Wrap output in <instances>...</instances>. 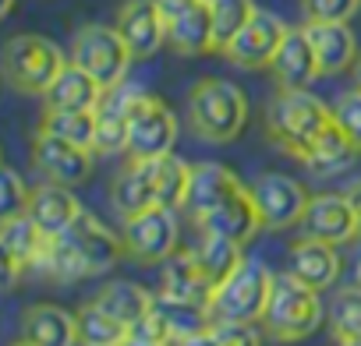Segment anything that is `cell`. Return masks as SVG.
Wrapping results in <instances>:
<instances>
[{"label":"cell","mask_w":361,"mask_h":346,"mask_svg":"<svg viewBox=\"0 0 361 346\" xmlns=\"http://www.w3.org/2000/svg\"><path fill=\"white\" fill-rule=\"evenodd\" d=\"M188 181H192V166L177 159L173 152L156 159H131L110 181V205L117 209L121 219L152 205L177 209L188 198Z\"/></svg>","instance_id":"6da1fadb"},{"label":"cell","mask_w":361,"mask_h":346,"mask_svg":"<svg viewBox=\"0 0 361 346\" xmlns=\"http://www.w3.org/2000/svg\"><path fill=\"white\" fill-rule=\"evenodd\" d=\"M188 117L199 138L227 145L248 124V99L227 78H199L188 92Z\"/></svg>","instance_id":"7a4b0ae2"},{"label":"cell","mask_w":361,"mask_h":346,"mask_svg":"<svg viewBox=\"0 0 361 346\" xmlns=\"http://www.w3.org/2000/svg\"><path fill=\"white\" fill-rule=\"evenodd\" d=\"M333 120V106L315 99L308 89H280L266 106V131L287 155L301 159L312 138Z\"/></svg>","instance_id":"3957f363"},{"label":"cell","mask_w":361,"mask_h":346,"mask_svg":"<svg viewBox=\"0 0 361 346\" xmlns=\"http://www.w3.org/2000/svg\"><path fill=\"white\" fill-rule=\"evenodd\" d=\"M322 290L301 283L298 276H276L273 283V297L266 304L262 314V328L280 339V342H298L308 339L319 325H322Z\"/></svg>","instance_id":"277c9868"},{"label":"cell","mask_w":361,"mask_h":346,"mask_svg":"<svg viewBox=\"0 0 361 346\" xmlns=\"http://www.w3.org/2000/svg\"><path fill=\"white\" fill-rule=\"evenodd\" d=\"M71 60L64 57V50L36 32H22L11 36L4 46V78L11 89L25 92V96H47V89L61 78V71Z\"/></svg>","instance_id":"5b68a950"},{"label":"cell","mask_w":361,"mask_h":346,"mask_svg":"<svg viewBox=\"0 0 361 346\" xmlns=\"http://www.w3.org/2000/svg\"><path fill=\"white\" fill-rule=\"evenodd\" d=\"M273 283H276V276L269 272L266 262L245 258V262L216 286L213 304H209L213 321H248V325L262 321L266 304H269V297H273Z\"/></svg>","instance_id":"8992f818"},{"label":"cell","mask_w":361,"mask_h":346,"mask_svg":"<svg viewBox=\"0 0 361 346\" xmlns=\"http://www.w3.org/2000/svg\"><path fill=\"white\" fill-rule=\"evenodd\" d=\"M177 141V117L173 110L145 92L135 89L131 96V113H128V155L131 159H156V155H170Z\"/></svg>","instance_id":"52a82bcc"},{"label":"cell","mask_w":361,"mask_h":346,"mask_svg":"<svg viewBox=\"0 0 361 346\" xmlns=\"http://www.w3.org/2000/svg\"><path fill=\"white\" fill-rule=\"evenodd\" d=\"M131 60L135 57H131L128 43L121 39L117 25H85L71 39V64L89 71L103 89L121 85Z\"/></svg>","instance_id":"ba28073f"},{"label":"cell","mask_w":361,"mask_h":346,"mask_svg":"<svg viewBox=\"0 0 361 346\" xmlns=\"http://www.w3.org/2000/svg\"><path fill=\"white\" fill-rule=\"evenodd\" d=\"M124 251L142 265H163L177 251V219L173 209L152 205L124 219Z\"/></svg>","instance_id":"9c48e42d"},{"label":"cell","mask_w":361,"mask_h":346,"mask_svg":"<svg viewBox=\"0 0 361 346\" xmlns=\"http://www.w3.org/2000/svg\"><path fill=\"white\" fill-rule=\"evenodd\" d=\"M68 241V248L75 251V258L82 262L85 276H106L121 255H124V237H117L103 219H96L92 212H78V219L61 233Z\"/></svg>","instance_id":"30bf717a"},{"label":"cell","mask_w":361,"mask_h":346,"mask_svg":"<svg viewBox=\"0 0 361 346\" xmlns=\"http://www.w3.org/2000/svg\"><path fill=\"white\" fill-rule=\"evenodd\" d=\"M252 198L262 212V223L269 230H287L294 223H301L312 195L301 181L287 177V173H262L252 184Z\"/></svg>","instance_id":"8fae6325"},{"label":"cell","mask_w":361,"mask_h":346,"mask_svg":"<svg viewBox=\"0 0 361 346\" xmlns=\"http://www.w3.org/2000/svg\"><path fill=\"white\" fill-rule=\"evenodd\" d=\"M287 25L283 18H276L273 11H255L248 18V25L231 39V46L224 50V57L234 64V68H245V71H259V68H269L280 43L287 39Z\"/></svg>","instance_id":"7c38bea8"},{"label":"cell","mask_w":361,"mask_h":346,"mask_svg":"<svg viewBox=\"0 0 361 346\" xmlns=\"http://www.w3.org/2000/svg\"><path fill=\"white\" fill-rule=\"evenodd\" d=\"M32 162L47 181L78 188L92 173V148H82L68 138H57L50 131H36L32 138Z\"/></svg>","instance_id":"4fadbf2b"},{"label":"cell","mask_w":361,"mask_h":346,"mask_svg":"<svg viewBox=\"0 0 361 346\" xmlns=\"http://www.w3.org/2000/svg\"><path fill=\"white\" fill-rule=\"evenodd\" d=\"M54 237H47L32 216H15V219H4L0 223V255H4V290H15L18 276L36 269L39 258L47 255Z\"/></svg>","instance_id":"5bb4252c"},{"label":"cell","mask_w":361,"mask_h":346,"mask_svg":"<svg viewBox=\"0 0 361 346\" xmlns=\"http://www.w3.org/2000/svg\"><path fill=\"white\" fill-rule=\"evenodd\" d=\"M213 279L202 272L199 258L192 248L185 251H173L166 262H163V272H159V293L163 300H177V304H195V307H209L213 304Z\"/></svg>","instance_id":"9a60e30c"},{"label":"cell","mask_w":361,"mask_h":346,"mask_svg":"<svg viewBox=\"0 0 361 346\" xmlns=\"http://www.w3.org/2000/svg\"><path fill=\"white\" fill-rule=\"evenodd\" d=\"M298 226H301V237H312V241H322L333 248H340L361 233L347 195H312Z\"/></svg>","instance_id":"2e32d148"},{"label":"cell","mask_w":361,"mask_h":346,"mask_svg":"<svg viewBox=\"0 0 361 346\" xmlns=\"http://www.w3.org/2000/svg\"><path fill=\"white\" fill-rule=\"evenodd\" d=\"M114 25L135 60H145L166 46V15L159 11L156 0H128V4H121Z\"/></svg>","instance_id":"e0dca14e"},{"label":"cell","mask_w":361,"mask_h":346,"mask_svg":"<svg viewBox=\"0 0 361 346\" xmlns=\"http://www.w3.org/2000/svg\"><path fill=\"white\" fill-rule=\"evenodd\" d=\"M241 191H245V184L238 181L234 169H227L224 162H199V166H192L185 209L195 219H202V216L216 212L220 205H227L231 198H238Z\"/></svg>","instance_id":"ac0fdd59"},{"label":"cell","mask_w":361,"mask_h":346,"mask_svg":"<svg viewBox=\"0 0 361 346\" xmlns=\"http://www.w3.org/2000/svg\"><path fill=\"white\" fill-rule=\"evenodd\" d=\"M273 78L280 89H308L322 71H319V57L312 50V39L305 29H290L287 39L280 43L273 64H269Z\"/></svg>","instance_id":"d6986e66"},{"label":"cell","mask_w":361,"mask_h":346,"mask_svg":"<svg viewBox=\"0 0 361 346\" xmlns=\"http://www.w3.org/2000/svg\"><path fill=\"white\" fill-rule=\"evenodd\" d=\"M166 46H170L177 57H202V53L216 50L209 0H199L195 8L180 11L177 18L166 22Z\"/></svg>","instance_id":"ffe728a7"},{"label":"cell","mask_w":361,"mask_h":346,"mask_svg":"<svg viewBox=\"0 0 361 346\" xmlns=\"http://www.w3.org/2000/svg\"><path fill=\"white\" fill-rule=\"evenodd\" d=\"M357 155H361V148L347 138V131H343L336 120H329V124L312 138V145L305 148L301 166L312 173V177H333V173H343L347 166H354Z\"/></svg>","instance_id":"44dd1931"},{"label":"cell","mask_w":361,"mask_h":346,"mask_svg":"<svg viewBox=\"0 0 361 346\" xmlns=\"http://www.w3.org/2000/svg\"><path fill=\"white\" fill-rule=\"evenodd\" d=\"M202 233H216V237H227L234 244H248L266 223H262V212L252 198V188H245L238 198H231L227 205H220L216 212L195 219Z\"/></svg>","instance_id":"7402d4cb"},{"label":"cell","mask_w":361,"mask_h":346,"mask_svg":"<svg viewBox=\"0 0 361 346\" xmlns=\"http://www.w3.org/2000/svg\"><path fill=\"white\" fill-rule=\"evenodd\" d=\"M131 96L135 85H114L106 89L103 103L96 106V152L114 155L128 152V113H131Z\"/></svg>","instance_id":"603a6c76"},{"label":"cell","mask_w":361,"mask_h":346,"mask_svg":"<svg viewBox=\"0 0 361 346\" xmlns=\"http://www.w3.org/2000/svg\"><path fill=\"white\" fill-rule=\"evenodd\" d=\"M305 32L312 39V50L319 57V71L322 75H340V71L354 68L357 39L347 29V22H308Z\"/></svg>","instance_id":"cb8c5ba5"},{"label":"cell","mask_w":361,"mask_h":346,"mask_svg":"<svg viewBox=\"0 0 361 346\" xmlns=\"http://www.w3.org/2000/svg\"><path fill=\"white\" fill-rule=\"evenodd\" d=\"M287 272L298 276L301 283L315 286V290H326V286H333L336 276H340V255H336L333 244H322V241L301 237V241L290 244Z\"/></svg>","instance_id":"d4e9b609"},{"label":"cell","mask_w":361,"mask_h":346,"mask_svg":"<svg viewBox=\"0 0 361 346\" xmlns=\"http://www.w3.org/2000/svg\"><path fill=\"white\" fill-rule=\"evenodd\" d=\"M22 339H29L32 346H75L78 321L57 304H32L22 314Z\"/></svg>","instance_id":"484cf974"},{"label":"cell","mask_w":361,"mask_h":346,"mask_svg":"<svg viewBox=\"0 0 361 346\" xmlns=\"http://www.w3.org/2000/svg\"><path fill=\"white\" fill-rule=\"evenodd\" d=\"M78 212H82V205H78V198H75L64 184L47 181L43 188L32 191L29 216H32V223H36L47 237H61V233L78 219Z\"/></svg>","instance_id":"4316f807"},{"label":"cell","mask_w":361,"mask_h":346,"mask_svg":"<svg viewBox=\"0 0 361 346\" xmlns=\"http://www.w3.org/2000/svg\"><path fill=\"white\" fill-rule=\"evenodd\" d=\"M103 96H106V89L89 71H82L78 64H68L61 71V78L47 89L43 103H47V110H96L103 103Z\"/></svg>","instance_id":"83f0119b"},{"label":"cell","mask_w":361,"mask_h":346,"mask_svg":"<svg viewBox=\"0 0 361 346\" xmlns=\"http://www.w3.org/2000/svg\"><path fill=\"white\" fill-rule=\"evenodd\" d=\"M110 318H117L128 332L152 311L156 297L142 286V283H131V279H114V283H103L99 293L92 297Z\"/></svg>","instance_id":"f1b7e54d"},{"label":"cell","mask_w":361,"mask_h":346,"mask_svg":"<svg viewBox=\"0 0 361 346\" xmlns=\"http://www.w3.org/2000/svg\"><path fill=\"white\" fill-rule=\"evenodd\" d=\"M241 248H245V244H234V241H227V237L202 233V241H199L192 251H195V258H199L202 272L213 279V286H220V283H224V279H227L241 262H245Z\"/></svg>","instance_id":"f546056e"},{"label":"cell","mask_w":361,"mask_h":346,"mask_svg":"<svg viewBox=\"0 0 361 346\" xmlns=\"http://www.w3.org/2000/svg\"><path fill=\"white\" fill-rule=\"evenodd\" d=\"M75 321H78V342L82 346H121L128 339V328L117 318H110L96 300L82 304L75 311Z\"/></svg>","instance_id":"4dcf8cb0"},{"label":"cell","mask_w":361,"mask_h":346,"mask_svg":"<svg viewBox=\"0 0 361 346\" xmlns=\"http://www.w3.org/2000/svg\"><path fill=\"white\" fill-rule=\"evenodd\" d=\"M39 131H50L57 138H68L96 152V110H47Z\"/></svg>","instance_id":"1f68e13d"},{"label":"cell","mask_w":361,"mask_h":346,"mask_svg":"<svg viewBox=\"0 0 361 346\" xmlns=\"http://www.w3.org/2000/svg\"><path fill=\"white\" fill-rule=\"evenodd\" d=\"M329 328H333L340 346L361 342V283L347 286V290H340L333 297V304H329Z\"/></svg>","instance_id":"d6a6232c"},{"label":"cell","mask_w":361,"mask_h":346,"mask_svg":"<svg viewBox=\"0 0 361 346\" xmlns=\"http://www.w3.org/2000/svg\"><path fill=\"white\" fill-rule=\"evenodd\" d=\"M213 8V32H216V50L224 53L231 39L248 25V18L259 11L255 0H209Z\"/></svg>","instance_id":"836d02e7"},{"label":"cell","mask_w":361,"mask_h":346,"mask_svg":"<svg viewBox=\"0 0 361 346\" xmlns=\"http://www.w3.org/2000/svg\"><path fill=\"white\" fill-rule=\"evenodd\" d=\"M29 202H32L29 184L8 166L4 173H0V223L15 219V216H25L29 212Z\"/></svg>","instance_id":"e575fe53"},{"label":"cell","mask_w":361,"mask_h":346,"mask_svg":"<svg viewBox=\"0 0 361 346\" xmlns=\"http://www.w3.org/2000/svg\"><path fill=\"white\" fill-rule=\"evenodd\" d=\"M333 120L347 131V138L361 148V89L354 85L350 92H340L333 99Z\"/></svg>","instance_id":"d590c367"},{"label":"cell","mask_w":361,"mask_h":346,"mask_svg":"<svg viewBox=\"0 0 361 346\" xmlns=\"http://www.w3.org/2000/svg\"><path fill=\"white\" fill-rule=\"evenodd\" d=\"M308 22H350L361 11V0H301Z\"/></svg>","instance_id":"8d00e7d4"},{"label":"cell","mask_w":361,"mask_h":346,"mask_svg":"<svg viewBox=\"0 0 361 346\" xmlns=\"http://www.w3.org/2000/svg\"><path fill=\"white\" fill-rule=\"evenodd\" d=\"M216 339L220 346H262V335L248 321H216Z\"/></svg>","instance_id":"74e56055"},{"label":"cell","mask_w":361,"mask_h":346,"mask_svg":"<svg viewBox=\"0 0 361 346\" xmlns=\"http://www.w3.org/2000/svg\"><path fill=\"white\" fill-rule=\"evenodd\" d=\"M173 346H220V339H216V328L209 325V328H202V332H195V335L177 339Z\"/></svg>","instance_id":"f35d334b"},{"label":"cell","mask_w":361,"mask_h":346,"mask_svg":"<svg viewBox=\"0 0 361 346\" xmlns=\"http://www.w3.org/2000/svg\"><path fill=\"white\" fill-rule=\"evenodd\" d=\"M156 4H159V11H163V15H166V22H170V18H177L180 11H188V8H195L199 0H156Z\"/></svg>","instance_id":"ab89813d"},{"label":"cell","mask_w":361,"mask_h":346,"mask_svg":"<svg viewBox=\"0 0 361 346\" xmlns=\"http://www.w3.org/2000/svg\"><path fill=\"white\" fill-rule=\"evenodd\" d=\"M343 195H347V202H350V209H354V216H357V226H361V181H354Z\"/></svg>","instance_id":"60d3db41"},{"label":"cell","mask_w":361,"mask_h":346,"mask_svg":"<svg viewBox=\"0 0 361 346\" xmlns=\"http://www.w3.org/2000/svg\"><path fill=\"white\" fill-rule=\"evenodd\" d=\"M121 346H170V342H156V339H142V335H131L128 332V339Z\"/></svg>","instance_id":"b9f144b4"},{"label":"cell","mask_w":361,"mask_h":346,"mask_svg":"<svg viewBox=\"0 0 361 346\" xmlns=\"http://www.w3.org/2000/svg\"><path fill=\"white\" fill-rule=\"evenodd\" d=\"M354 85L361 89V53H357V60H354Z\"/></svg>","instance_id":"7bdbcfd3"},{"label":"cell","mask_w":361,"mask_h":346,"mask_svg":"<svg viewBox=\"0 0 361 346\" xmlns=\"http://www.w3.org/2000/svg\"><path fill=\"white\" fill-rule=\"evenodd\" d=\"M11 8H15V0H4V4H0V15H11Z\"/></svg>","instance_id":"ee69618b"},{"label":"cell","mask_w":361,"mask_h":346,"mask_svg":"<svg viewBox=\"0 0 361 346\" xmlns=\"http://www.w3.org/2000/svg\"><path fill=\"white\" fill-rule=\"evenodd\" d=\"M11 346H32V342H29V339H18V342H11Z\"/></svg>","instance_id":"f6af8a7d"},{"label":"cell","mask_w":361,"mask_h":346,"mask_svg":"<svg viewBox=\"0 0 361 346\" xmlns=\"http://www.w3.org/2000/svg\"><path fill=\"white\" fill-rule=\"evenodd\" d=\"M357 283H361V262H357Z\"/></svg>","instance_id":"bcb514c9"},{"label":"cell","mask_w":361,"mask_h":346,"mask_svg":"<svg viewBox=\"0 0 361 346\" xmlns=\"http://www.w3.org/2000/svg\"><path fill=\"white\" fill-rule=\"evenodd\" d=\"M350 346H361V342H350Z\"/></svg>","instance_id":"7dc6e473"}]
</instances>
